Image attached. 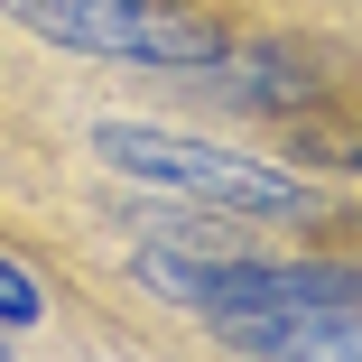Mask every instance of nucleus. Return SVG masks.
<instances>
[{"label":"nucleus","instance_id":"obj_1","mask_svg":"<svg viewBox=\"0 0 362 362\" xmlns=\"http://www.w3.org/2000/svg\"><path fill=\"white\" fill-rule=\"evenodd\" d=\"M139 288H158L168 307L214 316V325H260V316L353 307V298H362V260H251V251L149 242V251H139Z\"/></svg>","mask_w":362,"mask_h":362},{"label":"nucleus","instance_id":"obj_2","mask_svg":"<svg viewBox=\"0 0 362 362\" xmlns=\"http://www.w3.org/2000/svg\"><path fill=\"white\" fill-rule=\"evenodd\" d=\"M93 149H103L121 177L158 186V195H186V204H204V214H242V223H288V214H316V186H307V177L260 168V158H242V149H214V139H195V130L103 121Z\"/></svg>","mask_w":362,"mask_h":362},{"label":"nucleus","instance_id":"obj_3","mask_svg":"<svg viewBox=\"0 0 362 362\" xmlns=\"http://www.w3.org/2000/svg\"><path fill=\"white\" fill-rule=\"evenodd\" d=\"M0 19H19L65 56H121V65H158V75H204L233 56L223 28L177 0H0Z\"/></svg>","mask_w":362,"mask_h":362},{"label":"nucleus","instance_id":"obj_4","mask_svg":"<svg viewBox=\"0 0 362 362\" xmlns=\"http://www.w3.org/2000/svg\"><path fill=\"white\" fill-rule=\"evenodd\" d=\"M251 353H288V362H362V298L353 307H316V316H260L233 325Z\"/></svg>","mask_w":362,"mask_h":362},{"label":"nucleus","instance_id":"obj_5","mask_svg":"<svg viewBox=\"0 0 362 362\" xmlns=\"http://www.w3.org/2000/svg\"><path fill=\"white\" fill-rule=\"evenodd\" d=\"M37 316H47V288H37V269L0 251V325H37Z\"/></svg>","mask_w":362,"mask_h":362}]
</instances>
